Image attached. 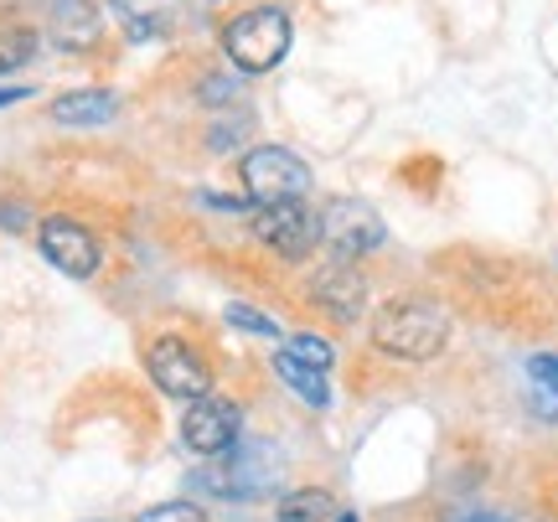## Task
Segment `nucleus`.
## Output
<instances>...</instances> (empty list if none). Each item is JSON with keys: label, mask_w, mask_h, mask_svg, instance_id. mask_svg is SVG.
<instances>
[{"label": "nucleus", "mask_w": 558, "mask_h": 522, "mask_svg": "<svg viewBox=\"0 0 558 522\" xmlns=\"http://www.w3.org/2000/svg\"><path fill=\"white\" fill-rule=\"evenodd\" d=\"M331 518H337V502H331V491H316V486L290 491L279 502V522H331Z\"/></svg>", "instance_id": "2eb2a0df"}, {"label": "nucleus", "mask_w": 558, "mask_h": 522, "mask_svg": "<svg viewBox=\"0 0 558 522\" xmlns=\"http://www.w3.org/2000/svg\"><path fill=\"white\" fill-rule=\"evenodd\" d=\"M239 181H243V197L254 207H269V202H300L305 186H311V166L300 161L295 150L284 145H259L248 150L239 166Z\"/></svg>", "instance_id": "7ed1b4c3"}, {"label": "nucleus", "mask_w": 558, "mask_h": 522, "mask_svg": "<svg viewBox=\"0 0 558 522\" xmlns=\"http://www.w3.org/2000/svg\"><path fill=\"white\" fill-rule=\"evenodd\" d=\"M316 305L326 316H337V321H357L362 305H367V280H362L357 264L352 259L326 264L316 275Z\"/></svg>", "instance_id": "9d476101"}, {"label": "nucleus", "mask_w": 558, "mask_h": 522, "mask_svg": "<svg viewBox=\"0 0 558 522\" xmlns=\"http://www.w3.org/2000/svg\"><path fill=\"white\" fill-rule=\"evenodd\" d=\"M228 326H239V331H254V337H269V342H275V337H279L275 316H259L254 305H243V301H233V305H228Z\"/></svg>", "instance_id": "6ab92c4d"}, {"label": "nucleus", "mask_w": 558, "mask_h": 522, "mask_svg": "<svg viewBox=\"0 0 558 522\" xmlns=\"http://www.w3.org/2000/svg\"><path fill=\"white\" fill-rule=\"evenodd\" d=\"M26 213H21V207H0V228H11V233H16V228H26Z\"/></svg>", "instance_id": "4be33fe9"}, {"label": "nucleus", "mask_w": 558, "mask_h": 522, "mask_svg": "<svg viewBox=\"0 0 558 522\" xmlns=\"http://www.w3.org/2000/svg\"><path fill=\"white\" fill-rule=\"evenodd\" d=\"M16 99H26V88H0V109H5V104H16Z\"/></svg>", "instance_id": "5701e85b"}, {"label": "nucleus", "mask_w": 558, "mask_h": 522, "mask_svg": "<svg viewBox=\"0 0 558 522\" xmlns=\"http://www.w3.org/2000/svg\"><path fill=\"white\" fill-rule=\"evenodd\" d=\"M320 239L337 248V259H362V254H373L388 239V228H383V218L367 202L337 197L326 202V213H320Z\"/></svg>", "instance_id": "0eeeda50"}, {"label": "nucleus", "mask_w": 558, "mask_h": 522, "mask_svg": "<svg viewBox=\"0 0 558 522\" xmlns=\"http://www.w3.org/2000/svg\"><path fill=\"white\" fill-rule=\"evenodd\" d=\"M275 450L269 445H233L228 461H218L213 471L197 476V491L207 497H222V502H254L275 486Z\"/></svg>", "instance_id": "20e7f679"}, {"label": "nucleus", "mask_w": 558, "mask_h": 522, "mask_svg": "<svg viewBox=\"0 0 558 522\" xmlns=\"http://www.w3.org/2000/svg\"><path fill=\"white\" fill-rule=\"evenodd\" d=\"M202 94H207V104H228L233 94H239V83H228V78H207V83H202Z\"/></svg>", "instance_id": "412c9836"}, {"label": "nucleus", "mask_w": 558, "mask_h": 522, "mask_svg": "<svg viewBox=\"0 0 558 522\" xmlns=\"http://www.w3.org/2000/svg\"><path fill=\"white\" fill-rule=\"evenodd\" d=\"M254 239H259L264 248H275L279 259L300 264V259H311V248H316L320 218L305 202H269V207L254 213Z\"/></svg>", "instance_id": "423d86ee"}, {"label": "nucleus", "mask_w": 558, "mask_h": 522, "mask_svg": "<svg viewBox=\"0 0 558 522\" xmlns=\"http://www.w3.org/2000/svg\"><path fill=\"white\" fill-rule=\"evenodd\" d=\"M47 32H52V41L68 47V52H88L104 32L99 5H94V0H52V5H47Z\"/></svg>", "instance_id": "9b49d317"}, {"label": "nucleus", "mask_w": 558, "mask_h": 522, "mask_svg": "<svg viewBox=\"0 0 558 522\" xmlns=\"http://www.w3.org/2000/svg\"><path fill=\"white\" fill-rule=\"evenodd\" d=\"M37 243H41V254H47V264H58L62 275H73V280L99 275L104 248H99V239H94L78 218H62V213H58V218H41Z\"/></svg>", "instance_id": "6e6552de"}, {"label": "nucleus", "mask_w": 558, "mask_h": 522, "mask_svg": "<svg viewBox=\"0 0 558 522\" xmlns=\"http://www.w3.org/2000/svg\"><path fill=\"white\" fill-rule=\"evenodd\" d=\"M120 26L130 32L135 41H156L166 32H177L181 21V0H109Z\"/></svg>", "instance_id": "f8f14e48"}, {"label": "nucleus", "mask_w": 558, "mask_h": 522, "mask_svg": "<svg viewBox=\"0 0 558 522\" xmlns=\"http://www.w3.org/2000/svg\"><path fill=\"white\" fill-rule=\"evenodd\" d=\"M290 16L284 5H248L243 16H233L222 26V52L233 58L239 73H269L290 52Z\"/></svg>", "instance_id": "f03ea898"}, {"label": "nucleus", "mask_w": 558, "mask_h": 522, "mask_svg": "<svg viewBox=\"0 0 558 522\" xmlns=\"http://www.w3.org/2000/svg\"><path fill=\"white\" fill-rule=\"evenodd\" d=\"M239 424H243V414L228 399H218V393L192 399L186 420H181V445L192 456H228L239 445Z\"/></svg>", "instance_id": "1a4fd4ad"}, {"label": "nucleus", "mask_w": 558, "mask_h": 522, "mask_svg": "<svg viewBox=\"0 0 558 522\" xmlns=\"http://www.w3.org/2000/svg\"><path fill=\"white\" fill-rule=\"evenodd\" d=\"M145 367H150L160 393H171V399L192 403L213 393V367H207V357L186 337H156L150 352H145Z\"/></svg>", "instance_id": "39448f33"}, {"label": "nucleus", "mask_w": 558, "mask_h": 522, "mask_svg": "<svg viewBox=\"0 0 558 522\" xmlns=\"http://www.w3.org/2000/svg\"><path fill=\"white\" fill-rule=\"evenodd\" d=\"M337 522H357V518H352V512H341V518Z\"/></svg>", "instance_id": "393cba45"}, {"label": "nucleus", "mask_w": 558, "mask_h": 522, "mask_svg": "<svg viewBox=\"0 0 558 522\" xmlns=\"http://www.w3.org/2000/svg\"><path fill=\"white\" fill-rule=\"evenodd\" d=\"M373 342L383 357L429 362L450 342V311L435 301H388L373 316Z\"/></svg>", "instance_id": "f257e3e1"}, {"label": "nucleus", "mask_w": 558, "mask_h": 522, "mask_svg": "<svg viewBox=\"0 0 558 522\" xmlns=\"http://www.w3.org/2000/svg\"><path fill=\"white\" fill-rule=\"evenodd\" d=\"M275 373L290 383L305 403H316V409H326V403H331V383H326V373H320V367H311V362H295L290 352H279Z\"/></svg>", "instance_id": "4468645a"}, {"label": "nucleus", "mask_w": 558, "mask_h": 522, "mask_svg": "<svg viewBox=\"0 0 558 522\" xmlns=\"http://www.w3.org/2000/svg\"><path fill=\"white\" fill-rule=\"evenodd\" d=\"M527 378H533V409H538L543 420H558V357L554 352L527 362Z\"/></svg>", "instance_id": "dca6fc26"}, {"label": "nucleus", "mask_w": 558, "mask_h": 522, "mask_svg": "<svg viewBox=\"0 0 558 522\" xmlns=\"http://www.w3.org/2000/svg\"><path fill=\"white\" fill-rule=\"evenodd\" d=\"M135 522H207V512L197 502H160L150 512H140Z\"/></svg>", "instance_id": "aec40b11"}, {"label": "nucleus", "mask_w": 558, "mask_h": 522, "mask_svg": "<svg viewBox=\"0 0 558 522\" xmlns=\"http://www.w3.org/2000/svg\"><path fill=\"white\" fill-rule=\"evenodd\" d=\"M284 352H290L295 362H311V367H320V373H326V367H331V357H337V352H331V342H326V337H311V331L290 337V347H284Z\"/></svg>", "instance_id": "a211bd4d"}, {"label": "nucleus", "mask_w": 558, "mask_h": 522, "mask_svg": "<svg viewBox=\"0 0 558 522\" xmlns=\"http://www.w3.org/2000/svg\"><path fill=\"white\" fill-rule=\"evenodd\" d=\"M465 522H512V518H501V512H471Z\"/></svg>", "instance_id": "b1692460"}, {"label": "nucleus", "mask_w": 558, "mask_h": 522, "mask_svg": "<svg viewBox=\"0 0 558 522\" xmlns=\"http://www.w3.org/2000/svg\"><path fill=\"white\" fill-rule=\"evenodd\" d=\"M37 58V32L32 26H0V73H11V68H26V62Z\"/></svg>", "instance_id": "f3484780"}, {"label": "nucleus", "mask_w": 558, "mask_h": 522, "mask_svg": "<svg viewBox=\"0 0 558 522\" xmlns=\"http://www.w3.org/2000/svg\"><path fill=\"white\" fill-rule=\"evenodd\" d=\"M120 114V99L109 88H78V94H62L52 104V120L73 124V130H94V124H109Z\"/></svg>", "instance_id": "ddd939ff"}]
</instances>
